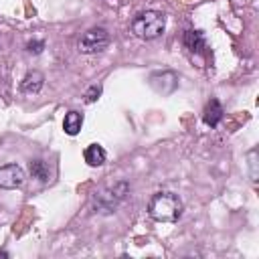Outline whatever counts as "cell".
Here are the masks:
<instances>
[{
    "label": "cell",
    "mask_w": 259,
    "mask_h": 259,
    "mask_svg": "<svg viewBox=\"0 0 259 259\" xmlns=\"http://www.w3.org/2000/svg\"><path fill=\"white\" fill-rule=\"evenodd\" d=\"M182 200L178 194L160 190L148 200V214L158 223H176L182 217Z\"/></svg>",
    "instance_id": "obj_1"
},
{
    "label": "cell",
    "mask_w": 259,
    "mask_h": 259,
    "mask_svg": "<svg viewBox=\"0 0 259 259\" xmlns=\"http://www.w3.org/2000/svg\"><path fill=\"white\" fill-rule=\"evenodd\" d=\"M107 45H109V32L103 26H93L87 32H83L77 47L85 55H95V53H103Z\"/></svg>",
    "instance_id": "obj_3"
},
{
    "label": "cell",
    "mask_w": 259,
    "mask_h": 259,
    "mask_svg": "<svg viewBox=\"0 0 259 259\" xmlns=\"http://www.w3.org/2000/svg\"><path fill=\"white\" fill-rule=\"evenodd\" d=\"M127 190H130L127 182H115V184H111L107 190H99V192L95 194V204H97L103 212H111V210H115V206L119 204V200L125 198Z\"/></svg>",
    "instance_id": "obj_4"
},
{
    "label": "cell",
    "mask_w": 259,
    "mask_h": 259,
    "mask_svg": "<svg viewBox=\"0 0 259 259\" xmlns=\"http://www.w3.org/2000/svg\"><path fill=\"white\" fill-rule=\"evenodd\" d=\"M45 83V75L40 71H30L26 73V77L20 81V91L26 93V95H32V93H38L40 87Z\"/></svg>",
    "instance_id": "obj_6"
},
{
    "label": "cell",
    "mask_w": 259,
    "mask_h": 259,
    "mask_svg": "<svg viewBox=\"0 0 259 259\" xmlns=\"http://www.w3.org/2000/svg\"><path fill=\"white\" fill-rule=\"evenodd\" d=\"M26 49H28V53H34V55H38V53L45 49V42H42V40H30V42L26 45Z\"/></svg>",
    "instance_id": "obj_13"
},
{
    "label": "cell",
    "mask_w": 259,
    "mask_h": 259,
    "mask_svg": "<svg viewBox=\"0 0 259 259\" xmlns=\"http://www.w3.org/2000/svg\"><path fill=\"white\" fill-rule=\"evenodd\" d=\"M164 28H166V16L158 10H144L136 14L132 20V32L144 40L158 38L164 32Z\"/></svg>",
    "instance_id": "obj_2"
},
{
    "label": "cell",
    "mask_w": 259,
    "mask_h": 259,
    "mask_svg": "<svg viewBox=\"0 0 259 259\" xmlns=\"http://www.w3.org/2000/svg\"><path fill=\"white\" fill-rule=\"evenodd\" d=\"M101 95V85H91L87 91H85V103H95Z\"/></svg>",
    "instance_id": "obj_12"
},
{
    "label": "cell",
    "mask_w": 259,
    "mask_h": 259,
    "mask_svg": "<svg viewBox=\"0 0 259 259\" xmlns=\"http://www.w3.org/2000/svg\"><path fill=\"white\" fill-rule=\"evenodd\" d=\"M81 125H83V113H79V111H69L63 119V130L69 136H77Z\"/></svg>",
    "instance_id": "obj_10"
},
{
    "label": "cell",
    "mask_w": 259,
    "mask_h": 259,
    "mask_svg": "<svg viewBox=\"0 0 259 259\" xmlns=\"http://www.w3.org/2000/svg\"><path fill=\"white\" fill-rule=\"evenodd\" d=\"M184 45L190 53H202V49L206 47V38L200 30H186L184 32Z\"/></svg>",
    "instance_id": "obj_8"
},
{
    "label": "cell",
    "mask_w": 259,
    "mask_h": 259,
    "mask_svg": "<svg viewBox=\"0 0 259 259\" xmlns=\"http://www.w3.org/2000/svg\"><path fill=\"white\" fill-rule=\"evenodd\" d=\"M83 156H85V162L95 168V166H101V164L105 162V156H107V154H105V150H103L99 144H91V146L85 148V154H83Z\"/></svg>",
    "instance_id": "obj_9"
},
{
    "label": "cell",
    "mask_w": 259,
    "mask_h": 259,
    "mask_svg": "<svg viewBox=\"0 0 259 259\" xmlns=\"http://www.w3.org/2000/svg\"><path fill=\"white\" fill-rule=\"evenodd\" d=\"M30 174H32L34 178H40L42 182L49 180V168H47V164H45L42 160H32V162H30Z\"/></svg>",
    "instance_id": "obj_11"
},
{
    "label": "cell",
    "mask_w": 259,
    "mask_h": 259,
    "mask_svg": "<svg viewBox=\"0 0 259 259\" xmlns=\"http://www.w3.org/2000/svg\"><path fill=\"white\" fill-rule=\"evenodd\" d=\"M223 105L219 103V99H210L208 103H206V107H204V113H202V119H204V123L206 125H210V127H217L219 123H221V119H223Z\"/></svg>",
    "instance_id": "obj_7"
},
{
    "label": "cell",
    "mask_w": 259,
    "mask_h": 259,
    "mask_svg": "<svg viewBox=\"0 0 259 259\" xmlns=\"http://www.w3.org/2000/svg\"><path fill=\"white\" fill-rule=\"evenodd\" d=\"M24 182V170L18 164H6L0 168V188L12 190Z\"/></svg>",
    "instance_id": "obj_5"
}]
</instances>
